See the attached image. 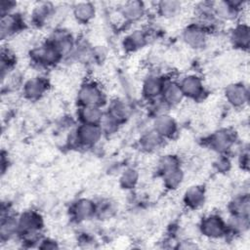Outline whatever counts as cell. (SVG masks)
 <instances>
[{"mask_svg": "<svg viewBox=\"0 0 250 250\" xmlns=\"http://www.w3.org/2000/svg\"><path fill=\"white\" fill-rule=\"evenodd\" d=\"M19 235V226H18V216L12 214L10 211L6 213H1L0 222V240L8 242Z\"/></svg>", "mask_w": 250, "mask_h": 250, "instance_id": "cell-20", "label": "cell"}, {"mask_svg": "<svg viewBox=\"0 0 250 250\" xmlns=\"http://www.w3.org/2000/svg\"><path fill=\"white\" fill-rule=\"evenodd\" d=\"M76 101L79 106H104L105 104V94L98 82L87 80L79 86L76 94Z\"/></svg>", "mask_w": 250, "mask_h": 250, "instance_id": "cell-3", "label": "cell"}, {"mask_svg": "<svg viewBox=\"0 0 250 250\" xmlns=\"http://www.w3.org/2000/svg\"><path fill=\"white\" fill-rule=\"evenodd\" d=\"M160 99L171 108L179 105L185 98L178 80L166 79L162 89Z\"/></svg>", "mask_w": 250, "mask_h": 250, "instance_id": "cell-19", "label": "cell"}, {"mask_svg": "<svg viewBox=\"0 0 250 250\" xmlns=\"http://www.w3.org/2000/svg\"><path fill=\"white\" fill-rule=\"evenodd\" d=\"M15 56L9 49H2L1 52V62H0V70H1V79L2 81L14 70L15 65Z\"/></svg>", "mask_w": 250, "mask_h": 250, "instance_id": "cell-33", "label": "cell"}, {"mask_svg": "<svg viewBox=\"0 0 250 250\" xmlns=\"http://www.w3.org/2000/svg\"><path fill=\"white\" fill-rule=\"evenodd\" d=\"M104 133L97 124L79 123L72 134L73 144L80 147H93L100 143Z\"/></svg>", "mask_w": 250, "mask_h": 250, "instance_id": "cell-5", "label": "cell"}, {"mask_svg": "<svg viewBox=\"0 0 250 250\" xmlns=\"http://www.w3.org/2000/svg\"><path fill=\"white\" fill-rule=\"evenodd\" d=\"M106 50L104 46H93L92 51V61L95 63H102L106 58Z\"/></svg>", "mask_w": 250, "mask_h": 250, "instance_id": "cell-37", "label": "cell"}, {"mask_svg": "<svg viewBox=\"0 0 250 250\" xmlns=\"http://www.w3.org/2000/svg\"><path fill=\"white\" fill-rule=\"evenodd\" d=\"M181 167V160L180 158L172 153H168V154H164L162 155L158 161H157V172L160 175V177L164 174H166L167 172L174 170L176 168Z\"/></svg>", "mask_w": 250, "mask_h": 250, "instance_id": "cell-32", "label": "cell"}, {"mask_svg": "<svg viewBox=\"0 0 250 250\" xmlns=\"http://www.w3.org/2000/svg\"><path fill=\"white\" fill-rule=\"evenodd\" d=\"M229 215H243L250 214V198L248 191H242L234 195L229 203Z\"/></svg>", "mask_w": 250, "mask_h": 250, "instance_id": "cell-26", "label": "cell"}, {"mask_svg": "<svg viewBox=\"0 0 250 250\" xmlns=\"http://www.w3.org/2000/svg\"><path fill=\"white\" fill-rule=\"evenodd\" d=\"M46 40L60 53L62 59L70 58L77 41L72 32L65 27H56Z\"/></svg>", "mask_w": 250, "mask_h": 250, "instance_id": "cell-4", "label": "cell"}, {"mask_svg": "<svg viewBox=\"0 0 250 250\" xmlns=\"http://www.w3.org/2000/svg\"><path fill=\"white\" fill-rule=\"evenodd\" d=\"M209 31L194 21L188 24L182 31V40L183 42L192 50H201L203 49L208 41Z\"/></svg>", "mask_w": 250, "mask_h": 250, "instance_id": "cell-8", "label": "cell"}, {"mask_svg": "<svg viewBox=\"0 0 250 250\" xmlns=\"http://www.w3.org/2000/svg\"><path fill=\"white\" fill-rule=\"evenodd\" d=\"M58 8L51 2L36 3L30 13V21L37 27L44 26L55 20Z\"/></svg>", "mask_w": 250, "mask_h": 250, "instance_id": "cell-13", "label": "cell"}, {"mask_svg": "<svg viewBox=\"0 0 250 250\" xmlns=\"http://www.w3.org/2000/svg\"><path fill=\"white\" fill-rule=\"evenodd\" d=\"M236 142V134L230 129L222 128L215 131L208 139L212 150L219 154H227L231 150Z\"/></svg>", "mask_w": 250, "mask_h": 250, "instance_id": "cell-9", "label": "cell"}, {"mask_svg": "<svg viewBox=\"0 0 250 250\" xmlns=\"http://www.w3.org/2000/svg\"><path fill=\"white\" fill-rule=\"evenodd\" d=\"M238 163L240 167L244 170H248L249 168V149L246 146L245 147L241 148V150L238 153Z\"/></svg>", "mask_w": 250, "mask_h": 250, "instance_id": "cell-40", "label": "cell"}, {"mask_svg": "<svg viewBox=\"0 0 250 250\" xmlns=\"http://www.w3.org/2000/svg\"><path fill=\"white\" fill-rule=\"evenodd\" d=\"M146 13V4L138 0L124 2L118 9L119 16L126 22H137L141 21Z\"/></svg>", "mask_w": 250, "mask_h": 250, "instance_id": "cell-17", "label": "cell"}, {"mask_svg": "<svg viewBox=\"0 0 250 250\" xmlns=\"http://www.w3.org/2000/svg\"><path fill=\"white\" fill-rule=\"evenodd\" d=\"M227 222L228 233L243 234L248 231L250 227L249 216L243 215H229Z\"/></svg>", "mask_w": 250, "mask_h": 250, "instance_id": "cell-30", "label": "cell"}, {"mask_svg": "<svg viewBox=\"0 0 250 250\" xmlns=\"http://www.w3.org/2000/svg\"><path fill=\"white\" fill-rule=\"evenodd\" d=\"M70 216L76 222H85L96 217V201L81 197L75 200L70 207Z\"/></svg>", "mask_w": 250, "mask_h": 250, "instance_id": "cell-16", "label": "cell"}, {"mask_svg": "<svg viewBox=\"0 0 250 250\" xmlns=\"http://www.w3.org/2000/svg\"><path fill=\"white\" fill-rule=\"evenodd\" d=\"M25 26V21L22 16L17 12L1 17L0 36L2 40H6L22 31Z\"/></svg>", "mask_w": 250, "mask_h": 250, "instance_id": "cell-14", "label": "cell"}, {"mask_svg": "<svg viewBox=\"0 0 250 250\" xmlns=\"http://www.w3.org/2000/svg\"><path fill=\"white\" fill-rule=\"evenodd\" d=\"M16 7H17V2H14L11 0H2L0 4L1 17L16 12Z\"/></svg>", "mask_w": 250, "mask_h": 250, "instance_id": "cell-38", "label": "cell"}, {"mask_svg": "<svg viewBox=\"0 0 250 250\" xmlns=\"http://www.w3.org/2000/svg\"><path fill=\"white\" fill-rule=\"evenodd\" d=\"M166 79L167 78L157 72L148 73L142 84V94L144 98L148 102L160 98Z\"/></svg>", "mask_w": 250, "mask_h": 250, "instance_id": "cell-15", "label": "cell"}, {"mask_svg": "<svg viewBox=\"0 0 250 250\" xmlns=\"http://www.w3.org/2000/svg\"><path fill=\"white\" fill-rule=\"evenodd\" d=\"M151 128L164 140L173 138L178 132V123L169 113H165L153 118Z\"/></svg>", "mask_w": 250, "mask_h": 250, "instance_id": "cell-18", "label": "cell"}, {"mask_svg": "<svg viewBox=\"0 0 250 250\" xmlns=\"http://www.w3.org/2000/svg\"><path fill=\"white\" fill-rule=\"evenodd\" d=\"M97 9L91 2H76L71 7V14L74 20L81 23L87 24L96 17Z\"/></svg>", "mask_w": 250, "mask_h": 250, "instance_id": "cell-24", "label": "cell"}, {"mask_svg": "<svg viewBox=\"0 0 250 250\" xmlns=\"http://www.w3.org/2000/svg\"><path fill=\"white\" fill-rule=\"evenodd\" d=\"M164 187L169 190L177 189L184 182L185 174L182 167L176 168L161 176Z\"/></svg>", "mask_w": 250, "mask_h": 250, "instance_id": "cell-31", "label": "cell"}, {"mask_svg": "<svg viewBox=\"0 0 250 250\" xmlns=\"http://www.w3.org/2000/svg\"><path fill=\"white\" fill-rule=\"evenodd\" d=\"M224 97L230 106L242 108L249 102V88L243 82L230 83L225 88Z\"/></svg>", "mask_w": 250, "mask_h": 250, "instance_id": "cell-11", "label": "cell"}, {"mask_svg": "<svg viewBox=\"0 0 250 250\" xmlns=\"http://www.w3.org/2000/svg\"><path fill=\"white\" fill-rule=\"evenodd\" d=\"M157 14L166 20H171L178 17L183 9V4L176 0H162L156 3Z\"/></svg>", "mask_w": 250, "mask_h": 250, "instance_id": "cell-29", "label": "cell"}, {"mask_svg": "<svg viewBox=\"0 0 250 250\" xmlns=\"http://www.w3.org/2000/svg\"><path fill=\"white\" fill-rule=\"evenodd\" d=\"M211 10L217 21H233L240 15L244 2L243 1H211Z\"/></svg>", "mask_w": 250, "mask_h": 250, "instance_id": "cell-7", "label": "cell"}, {"mask_svg": "<svg viewBox=\"0 0 250 250\" xmlns=\"http://www.w3.org/2000/svg\"><path fill=\"white\" fill-rule=\"evenodd\" d=\"M139 182V172L135 168H126L119 178V184L122 188L132 189Z\"/></svg>", "mask_w": 250, "mask_h": 250, "instance_id": "cell-34", "label": "cell"}, {"mask_svg": "<svg viewBox=\"0 0 250 250\" xmlns=\"http://www.w3.org/2000/svg\"><path fill=\"white\" fill-rule=\"evenodd\" d=\"M115 205L110 199H101L96 201V217L102 219H109L115 213Z\"/></svg>", "mask_w": 250, "mask_h": 250, "instance_id": "cell-35", "label": "cell"}, {"mask_svg": "<svg viewBox=\"0 0 250 250\" xmlns=\"http://www.w3.org/2000/svg\"><path fill=\"white\" fill-rule=\"evenodd\" d=\"M50 88L48 79L41 75H36L25 80L21 86L23 97L31 102L40 100L45 96Z\"/></svg>", "mask_w": 250, "mask_h": 250, "instance_id": "cell-10", "label": "cell"}, {"mask_svg": "<svg viewBox=\"0 0 250 250\" xmlns=\"http://www.w3.org/2000/svg\"><path fill=\"white\" fill-rule=\"evenodd\" d=\"M99 125H100V127L104 133V135H112V134L116 133L119 126L121 125V123H119L116 119H114L108 113L104 112V115Z\"/></svg>", "mask_w": 250, "mask_h": 250, "instance_id": "cell-36", "label": "cell"}, {"mask_svg": "<svg viewBox=\"0 0 250 250\" xmlns=\"http://www.w3.org/2000/svg\"><path fill=\"white\" fill-rule=\"evenodd\" d=\"M29 59L34 65L48 68L58 64L62 60V57L47 40H45L30 49Z\"/></svg>", "mask_w": 250, "mask_h": 250, "instance_id": "cell-2", "label": "cell"}, {"mask_svg": "<svg viewBox=\"0 0 250 250\" xmlns=\"http://www.w3.org/2000/svg\"><path fill=\"white\" fill-rule=\"evenodd\" d=\"M104 112L105 110H104L103 106H96V105L79 106L77 110V118L79 123L99 125L104 115Z\"/></svg>", "mask_w": 250, "mask_h": 250, "instance_id": "cell-25", "label": "cell"}, {"mask_svg": "<svg viewBox=\"0 0 250 250\" xmlns=\"http://www.w3.org/2000/svg\"><path fill=\"white\" fill-rule=\"evenodd\" d=\"M105 112L122 124L130 116L131 107L125 100L116 98L108 103Z\"/></svg>", "mask_w": 250, "mask_h": 250, "instance_id": "cell-28", "label": "cell"}, {"mask_svg": "<svg viewBox=\"0 0 250 250\" xmlns=\"http://www.w3.org/2000/svg\"><path fill=\"white\" fill-rule=\"evenodd\" d=\"M164 141L165 140L159 134L150 128L143 132L139 139V145L143 150L146 152H153L163 145Z\"/></svg>", "mask_w": 250, "mask_h": 250, "instance_id": "cell-27", "label": "cell"}, {"mask_svg": "<svg viewBox=\"0 0 250 250\" xmlns=\"http://www.w3.org/2000/svg\"><path fill=\"white\" fill-rule=\"evenodd\" d=\"M148 31L143 28H137L129 32L123 39V48L128 52H135L148 43Z\"/></svg>", "mask_w": 250, "mask_h": 250, "instance_id": "cell-22", "label": "cell"}, {"mask_svg": "<svg viewBox=\"0 0 250 250\" xmlns=\"http://www.w3.org/2000/svg\"><path fill=\"white\" fill-rule=\"evenodd\" d=\"M206 192L204 187L200 185H194L189 187L183 194L184 204L191 210L199 209L205 203Z\"/></svg>", "mask_w": 250, "mask_h": 250, "instance_id": "cell-23", "label": "cell"}, {"mask_svg": "<svg viewBox=\"0 0 250 250\" xmlns=\"http://www.w3.org/2000/svg\"><path fill=\"white\" fill-rule=\"evenodd\" d=\"M231 45L240 50H248L250 45V28L245 22L236 23L229 32Z\"/></svg>", "mask_w": 250, "mask_h": 250, "instance_id": "cell-21", "label": "cell"}, {"mask_svg": "<svg viewBox=\"0 0 250 250\" xmlns=\"http://www.w3.org/2000/svg\"><path fill=\"white\" fill-rule=\"evenodd\" d=\"M198 230L208 239H220L228 234L227 222L218 214H209L200 220Z\"/></svg>", "mask_w": 250, "mask_h": 250, "instance_id": "cell-6", "label": "cell"}, {"mask_svg": "<svg viewBox=\"0 0 250 250\" xmlns=\"http://www.w3.org/2000/svg\"><path fill=\"white\" fill-rule=\"evenodd\" d=\"M214 164L217 171L219 172L228 171L230 167V161L229 157H227V154H220V157L215 161Z\"/></svg>", "mask_w": 250, "mask_h": 250, "instance_id": "cell-39", "label": "cell"}, {"mask_svg": "<svg viewBox=\"0 0 250 250\" xmlns=\"http://www.w3.org/2000/svg\"><path fill=\"white\" fill-rule=\"evenodd\" d=\"M178 82L185 98L198 100L205 94V86L203 80L197 74H186L180 80H178Z\"/></svg>", "mask_w": 250, "mask_h": 250, "instance_id": "cell-12", "label": "cell"}, {"mask_svg": "<svg viewBox=\"0 0 250 250\" xmlns=\"http://www.w3.org/2000/svg\"><path fill=\"white\" fill-rule=\"evenodd\" d=\"M37 247L40 248V249H57V248H59L60 246H59L58 242L55 241L54 239L42 237L41 240L39 241Z\"/></svg>", "mask_w": 250, "mask_h": 250, "instance_id": "cell-41", "label": "cell"}, {"mask_svg": "<svg viewBox=\"0 0 250 250\" xmlns=\"http://www.w3.org/2000/svg\"><path fill=\"white\" fill-rule=\"evenodd\" d=\"M43 218L37 211H24L18 215V237L25 245L37 246L42 238L41 230L43 229Z\"/></svg>", "mask_w": 250, "mask_h": 250, "instance_id": "cell-1", "label": "cell"}]
</instances>
